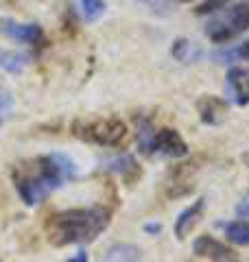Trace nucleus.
<instances>
[{"label": "nucleus", "instance_id": "obj_1", "mask_svg": "<svg viewBox=\"0 0 249 262\" xmlns=\"http://www.w3.org/2000/svg\"><path fill=\"white\" fill-rule=\"evenodd\" d=\"M74 177V164L68 155H44L13 168V184L27 206H37L48 192Z\"/></svg>", "mask_w": 249, "mask_h": 262}, {"label": "nucleus", "instance_id": "obj_2", "mask_svg": "<svg viewBox=\"0 0 249 262\" xmlns=\"http://www.w3.org/2000/svg\"><path fill=\"white\" fill-rule=\"evenodd\" d=\"M110 216L112 210L105 206L64 210L46 221V236L57 247L90 243L110 225Z\"/></svg>", "mask_w": 249, "mask_h": 262}, {"label": "nucleus", "instance_id": "obj_3", "mask_svg": "<svg viewBox=\"0 0 249 262\" xmlns=\"http://www.w3.org/2000/svg\"><path fill=\"white\" fill-rule=\"evenodd\" d=\"M72 134L101 146H120L127 140V125L116 116H83L72 122Z\"/></svg>", "mask_w": 249, "mask_h": 262}, {"label": "nucleus", "instance_id": "obj_4", "mask_svg": "<svg viewBox=\"0 0 249 262\" xmlns=\"http://www.w3.org/2000/svg\"><path fill=\"white\" fill-rule=\"evenodd\" d=\"M247 29H249V0H243V3H238L236 7H232L225 13H219L214 20L208 22L205 35L214 44H225Z\"/></svg>", "mask_w": 249, "mask_h": 262}, {"label": "nucleus", "instance_id": "obj_5", "mask_svg": "<svg viewBox=\"0 0 249 262\" xmlns=\"http://www.w3.org/2000/svg\"><path fill=\"white\" fill-rule=\"evenodd\" d=\"M0 33L18 42L31 44V46H42L44 44V31L39 24H22L15 20H0Z\"/></svg>", "mask_w": 249, "mask_h": 262}, {"label": "nucleus", "instance_id": "obj_6", "mask_svg": "<svg viewBox=\"0 0 249 262\" xmlns=\"http://www.w3.org/2000/svg\"><path fill=\"white\" fill-rule=\"evenodd\" d=\"M193 249H195L197 256L208 258L212 262H238V253L234 249H230L227 245L214 241L212 236H208V234L199 236L193 245Z\"/></svg>", "mask_w": 249, "mask_h": 262}, {"label": "nucleus", "instance_id": "obj_7", "mask_svg": "<svg viewBox=\"0 0 249 262\" xmlns=\"http://www.w3.org/2000/svg\"><path fill=\"white\" fill-rule=\"evenodd\" d=\"M153 153H162V155H169V158H184L188 153V146L175 129H162V131H155Z\"/></svg>", "mask_w": 249, "mask_h": 262}, {"label": "nucleus", "instance_id": "obj_8", "mask_svg": "<svg viewBox=\"0 0 249 262\" xmlns=\"http://www.w3.org/2000/svg\"><path fill=\"white\" fill-rule=\"evenodd\" d=\"M197 110H199V118H201L205 125H219L227 114V103L219 96L205 94V96H201V101L197 103Z\"/></svg>", "mask_w": 249, "mask_h": 262}, {"label": "nucleus", "instance_id": "obj_9", "mask_svg": "<svg viewBox=\"0 0 249 262\" xmlns=\"http://www.w3.org/2000/svg\"><path fill=\"white\" fill-rule=\"evenodd\" d=\"M227 90L236 105L249 103V70L247 68H230L227 72Z\"/></svg>", "mask_w": 249, "mask_h": 262}, {"label": "nucleus", "instance_id": "obj_10", "mask_svg": "<svg viewBox=\"0 0 249 262\" xmlns=\"http://www.w3.org/2000/svg\"><path fill=\"white\" fill-rule=\"evenodd\" d=\"M203 208H205V201H195L193 206H188L181 214L177 216L175 221V234H177V238H186V236L193 232V227L199 223V219H201L203 214Z\"/></svg>", "mask_w": 249, "mask_h": 262}, {"label": "nucleus", "instance_id": "obj_11", "mask_svg": "<svg viewBox=\"0 0 249 262\" xmlns=\"http://www.w3.org/2000/svg\"><path fill=\"white\" fill-rule=\"evenodd\" d=\"M105 168L114 170V173H120L127 184H136L138 177H140V166L131 155H120V158H114L110 162H105Z\"/></svg>", "mask_w": 249, "mask_h": 262}, {"label": "nucleus", "instance_id": "obj_12", "mask_svg": "<svg viewBox=\"0 0 249 262\" xmlns=\"http://www.w3.org/2000/svg\"><path fill=\"white\" fill-rule=\"evenodd\" d=\"M136 140L140 151L144 155H151L153 153V142H155V129L149 120H140L138 122V131H136Z\"/></svg>", "mask_w": 249, "mask_h": 262}, {"label": "nucleus", "instance_id": "obj_13", "mask_svg": "<svg viewBox=\"0 0 249 262\" xmlns=\"http://www.w3.org/2000/svg\"><path fill=\"white\" fill-rule=\"evenodd\" d=\"M27 66V55L15 51H3L0 48V68L7 72H22Z\"/></svg>", "mask_w": 249, "mask_h": 262}, {"label": "nucleus", "instance_id": "obj_14", "mask_svg": "<svg viewBox=\"0 0 249 262\" xmlns=\"http://www.w3.org/2000/svg\"><path fill=\"white\" fill-rule=\"evenodd\" d=\"M138 260V249L131 245H114V247L105 253L103 262H136Z\"/></svg>", "mask_w": 249, "mask_h": 262}, {"label": "nucleus", "instance_id": "obj_15", "mask_svg": "<svg viewBox=\"0 0 249 262\" xmlns=\"http://www.w3.org/2000/svg\"><path fill=\"white\" fill-rule=\"evenodd\" d=\"M225 236L232 243L247 247L249 245V221H234V223L225 225Z\"/></svg>", "mask_w": 249, "mask_h": 262}, {"label": "nucleus", "instance_id": "obj_16", "mask_svg": "<svg viewBox=\"0 0 249 262\" xmlns=\"http://www.w3.org/2000/svg\"><path fill=\"white\" fill-rule=\"evenodd\" d=\"M105 9H107V5L103 0H79V13L83 15V20H88V22L98 20L105 13Z\"/></svg>", "mask_w": 249, "mask_h": 262}, {"label": "nucleus", "instance_id": "obj_17", "mask_svg": "<svg viewBox=\"0 0 249 262\" xmlns=\"http://www.w3.org/2000/svg\"><path fill=\"white\" fill-rule=\"evenodd\" d=\"M232 3V0H203L201 5L195 9L197 15H205V13H214V11H221Z\"/></svg>", "mask_w": 249, "mask_h": 262}, {"label": "nucleus", "instance_id": "obj_18", "mask_svg": "<svg viewBox=\"0 0 249 262\" xmlns=\"http://www.w3.org/2000/svg\"><path fill=\"white\" fill-rule=\"evenodd\" d=\"M144 7H149L151 11H155V13H162V15H166V13H171L173 11V7H175V3L173 0H140Z\"/></svg>", "mask_w": 249, "mask_h": 262}, {"label": "nucleus", "instance_id": "obj_19", "mask_svg": "<svg viewBox=\"0 0 249 262\" xmlns=\"http://www.w3.org/2000/svg\"><path fill=\"white\" fill-rule=\"evenodd\" d=\"M173 55L181 61H190V55H195V53H193V46H190L188 39H177L175 48H173Z\"/></svg>", "mask_w": 249, "mask_h": 262}, {"label": "nucleus", "instance_id": "obj_20", "mask_svg": "<svg viewBox=\"0 0 249 262\" xmlns=\"http://www.w3.org/2000/svg\"><path fill=\"white\" fill-rule=\"evenodd\" d=\"M11 107H13V98H11V94L7 92V90L0 88V125H3L5 118L9 116Z\"/></svg>", "mask_w": 249, "mask_h": 262}, {"label": "nucleus", "instance_id": "obj_21", "mask_svg": "<svg viewBox=\"0 0 249 262\" xmlns=\"http://www.w3.org/2000/svg\"><path fill=\"white\" fill-rule=\"evenodd\" d=\"M236 55H238V57H243V59H247V61H249V39H247V42H245L243 46L238 48Z\"/></svg>", "mask_w": 249, "mask_h": 262}, {"label": "nucleus", "instance_id": "obj_22", "mask_svg": "<svg viewBox=\"0 0 249 262\" xmlns=\"http://www.w3.org/2000/svg\"><path fill=\"white\" fill-rule=\"evenodd\" d=\"M68 262H88V256L83 251H79V256H74V258H70Z\"/></svg>", "mask_w": 249, "mask_h": 262}, {"label": "nucleus", "instance_id": "obj_23", "mask_svg": "<svg viewBox=\"0 0 249 262\" xmlns=\"http://www.w3.org/2000/svg\"><path fill=\"white\" fill-rule=\"evenodd\" d=\"M144 229H147V232H151V234H155V232H157V229H160V227H157V225H147Z\"/></svg>", "mask_w": 249, "mask_h": 262}, {"label": "nucleus", "instance_id": "obj_24", "mask_svg": "<svg viewBox=\"0 0 249 262\" xmlns=\"http://www.w3.org/2000/svg\"><path fill=\"white\" fill-rule=\"evenodd\" d=\"M173 3H190V0H173Z\"/></svg>", "mask_w": 249, "mask_h": 262}]
</instances>
